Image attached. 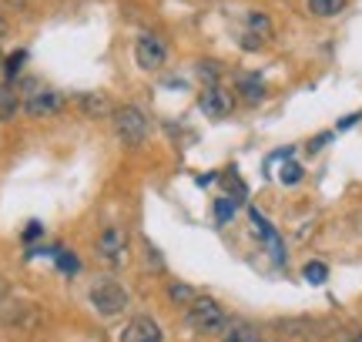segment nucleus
I'll return each mask as SVG.
<instances>
[{"label": "nucleus", "mask_w": 362, "mask_h": 342, "mask_svg": "<svg viewBox=\"0 0 362 342\" xmlns=\"http://www.w3.org/2000/svg\"><path fill=\"white\" fill-rule=\"evenodd\" d=\"M7 34H11V24H7V17H0V40L7 37Z\"/></svg>", "instance_id": "24"}, {"label": "nucleus", "mask_w": 362, "mask_h": 342, "mask_svg": "<svg viewBox=\"0 0 362 342\" xmlns=\"http://www.w3.org/2000/svg\"><path fill=\"white\" fill-rule=\"evenodd\" d=\"M17 107H21L17 91H13L11 84H0V121H11L17 114Z\"/></svg>", "instance_id": "15"}, {"label": "nucleus", "mask_w": 362, "mask_h": 342, "mask_svg": "<svg viewBox=\"0 0 362 342\" xmlns=\"http://www.w3.org/2000/svg\"><path fill=\"white\" fill-rule=\"evenodd\" d=\"M302 175H305V168H302L298 161H285V168H282L279 178H282V184H298L302 182Z\"/></svg>", "instance_id": "20"}, {"label": "nucleus", "mask_w": 362, "mask_h": 342, "mask_svg": "<svg viewBox=\"0 0 362 342\" xmlns=\"http://www.w3.org/2000/svg\"><path fill=\"white\" fill-rule=\"evenodd\" d=\"M248 218H252V225H255V232H259V238L265 242V249H269L272 255V262L275 265H285V245H282V238H279V232L269 225V218H262L255 208H248Z\"/></svg>", "instance_id": "9"}, {"label": "nucleus", "mask_w": 362, "mask_h": 342, "mask_svg": "<svg viewBox=\"0 0 362 342\" xmlns=\"http://www.w3.org/2000/svg\"><path fill=\"white\" fill-rule=\"evenodd\" d=\"M168 295H171V302H175V305H192L194 302V289H192V285H178V282H175V285L168 289Z\"/></svg>", "instance_id": "19"}, {"label": "nucleus", "mask_w": 362, "mask_h": 342, "mask_svg": "<svg viewBox=\"0 0 362 342\" xmlns=\"http://www.w3.org/2000/svg\"><path fill=\"white\" fill-rule=\"evenodd\" d=\"M64 107V94L61 91H34L24 101V114L27 118H51Z\"/></svg>", "instance_id": "6"}, {"label": "nucleus", "mask_w": 362, "mask_h": 342, "mask_svg": "<svg viewBox=\"0 0 362 342\" xmlns=\"http://www.w3.org/2000/svg\"><path fill=\"white\" fill-rule=\"evenodd\" d=\"M111 114H115V134L124 141V145L138 148L144 138H148V118H144L141 107L121 105V107H115Z\"/></svg>", "instance_id": "2"}, {"label": "nucleus", "mask_w": 362, "mask_h": 342, "mask_svg": "<svg viewBox=\"0 0 362 342\" xmlns=\"http://www.w3.org/2000/svg\"><path fill=\"white\" fill-rule=\"evenodd\" d=\"M94 249H98V259L107 265H121L128 259V232L121 228V225H107L98 242H94Z\"/></svg>", "instance_id": "4"}, {"label": "nucleus", "mask_w": 362, "mask_h": 342, "mask_svg": "<svg viewBox=\"0 0 362 342\" xmlns=\"http://www.w3.org/2000/svg\"><path fill=\"white\" fill-rule=\"evenodd\" d=\"M238 91H242V98H245L248 105H259L262 98H265V81L259 74H242L238 78Z\"/></svg>", "instance_id": "12"}, {"label": "nucleus", "mask_w": 362, "mask_h": 342, "mask_svg": "<svg viewBox=\"0 0 362 342\" xmlns=\"http://www.w3.org/2000/svg\"><path fill=\"white\" fill-rule=\"evenodd\" d=\"M198 74H202L208 84H218V74H221L218 61H202V64H198Z\"/></svg>", "instance_id": "21"}, {"label": "nucleus", "mask_w": 362, "mask_h": 342, "mask_svg": "<svg viewBox=\"0 0 362 342\" xmlns=\"http://www.w3.org/2000/svg\"><path fill=\"white\" fill-rule=\"evenodd\" d=\"M185 319H188V326H192L194 332H202V336H221L225 326H228V316H225V309H221L215 299H194V302L188 305Z\"/></svg>", "instance_id": "1"}, {"label": "nucleus", "mask_w": 362, "mask_h": 342, "mask_svg": "<svg viewBox=\"0 0 362 342\" xmlns=\"http://www.w3.org/2000/svg\"><path fill=\"white\" fill-rule=\"evenodd\" d=\"M329 138H332V134H319V138H315V141L309 145V151H319V148H322L325 141H329Z\"/></svg>", "instance_id": "23"}, {"label": "nucleus", "mask_w": 362, "mask_h": 342, "mask_svg": "<svg viewBox=\"0 0 362 342\" xmlns=\"http://www.w3.org/2000/svg\"><path fill=\"white\" fill-rule=\"evenodd\" d=\"M349 342H362V332H359V336H352V339Z\"/></svg>", "instance_id": "25"}, {"label": "nucleus", "mask_w": 362, "mask_h": 342, "mask_svg": "<svg viewBox=\"0 0 362 342\" xmlns=\"http://www.w3.org/2000/svg\"><path fill=\"white\" fill-rule=\"evenodd\" d=\"M221 342H262V336L248 322H228L225 332H221Z\"/></svg>", "instance_id": "10"}, {"label": "nucleus", "mask_w": 362, "mask_h": 342, "mask_svg": "<svg viewBox=\"0 0 362 342\" xmlns=\"http://www.w3.org/2000/svg\"><path fill=\"white\" fill-rule=\"evenodd\" d=\"M24 61H27V54H24V51L11 54V57H7V74H17V71H21V64H24Z\"/></svg>", "instance_id": "22"}, {"label": "nucleus", "mask_w": 362, "mask_h": 342, "mask_svg": "<svg viewBox=\"0 0 362 342\" xmlns=\"http://www.w3.org/2000/svg\"><path fill=\"white\" fill-rule=\"evenodd\" d=\"M272 30H275V27H272V20L262 11H252V13H248V34H245V37H255V44H259V47L272 37Z\"/></svg>", "instance_id": "11"}, {"label": "nucleus", "mask_w": 362, "mask_h": 342, "mask_svg": "<svg viewBox=\"0 0 362 342\" xmlns=\"http://www.w3.org/2000/svg\"><path fill=\"white\" fill-rule=\"evenodd\" d=\"M302 276H305V282H312V285H322L325 278H329V269H325V262H309L302 269Z\"/></svg>", "instance_id": "17"}, {"label": "nucleus", "mask_w": 362, "mask_h": 342, "mask_svg": "<svg viewBox=\"0 0 362 342\" xmlns=\"http://www.w3.org/2000/svg\"><path fill=\"white\" fill-rule=\"evenodd\" d=\"M235 208H238V201H235V198H228V195L215 198V222L228 225L232 222V215H235Z\"/></svg>", "instance_id": "16"}, {"label": "nucleus", "mask_w": 362, "mask_h": 342, "mask_svg": "<svg viewBox=\"0 0 362 342\" xmlns=\"http://www.w3.org/2000/svg\"><path fill=\"white\" fill-rule=\"evenodd\" d=\"M346 4H349V0H309L305 7H309L312 17H322V20H329V17H339V13L346 11Z\"/></svg>", "instance_id": "14"}, {"label": "nucleus", "mask_w": 362, "mask_h": 342, "mask_svg": "<svg viewBox=\"0 0 362 342\" xmlns=\"http://www.w3.org/2000/svg\"><path fill=\"white\" fill-rule=\"evenodd\" d=\"M51 255H54V259H57V265H61V269H64L67 276H74V272H78V269H81L78 255H71V252H64V249H54Z\"/></svg>", "instance_id": "18"}, {"label": "nucleus", "mask_w": 362, "mask_h": 342, "mask_svg": "<svg viewBox=\"0 0 362 342\" xmlns=\"http://www.w3.org/2000/svg\"><path fill=\"white\" fill-rule=\"evenodd\" d=\"M198 107L205 111L208 118H225L232 111V94L225 91L221 84H205V91L198 98Z\"/></svg>", "instance_id": "8"}, {"label": "nucleus", "mask_w": 362, "mask_h": 342, "mask_svg": "<svg viewBox=\"0 0 362 342\" xmlns=\"http://www.w3.org/2000/svg\"><path fill=\"white\" fill-rule=\"evenodd\" d=\"M78 107L84 111V118H101L111 111V101L104 94H81L78 98Z\"/></svg>", "instance_id": "13"}, {"label": "nucleus", "mask_w": 362, "mask_h": 342, "mask_svg": "<svg viewBox=\"0 0 362 342\" xmlns=\"http://www.w3.org/2000/svg\"><path fill=\"white\" fill-rule=\"evenodd\" d=\"M121 342H165V332H161V326H158L155 319L134 316L121 329Z\"/></svg>", "instance_id": "7"}, {"label": "nucleus", "mask_w": 362, "mask_h": 342, "mask_svg": "<svg viewBox=\"0 0 362 342\" xmlns=\"http://www.w3.org/2000/svg\"><path fill=\"white\" fill-rule=\"evenodd\" d=\"M90 305H94L101 316H117V312H124V305H128V292L121 289L117 282H111V278H101V282L90 285Z\"/></svg>", "instance_id": "3"}, {"label": "nucleus", "mask_w": 362, "mask_h": 342, "mask_svg": "<svg viewBox=\"0 0 362 342\" xmlns=\"http://www.w3.org/2000/svg\"><path fill=\"white\" fill-rule=\"evenodd\" d=\"M134 61L141 71H158V67H165L168 61V44L158 37V34H141V37L134 40Z\"/></svg>", "instance_id": "5"}]
</instances>
